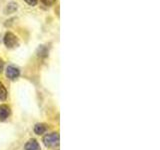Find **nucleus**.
<instances>
[{
	"label": "nucleus",
	"mask_w": 160,
	"mask_h": 150,
	"mask_svg": "<svg viewBox=\"0 0 160 150\" xmlns=\"http://www.w3.org/2000/svg\"><path fill=\"white\" fill-rule=\"evenodd\" d=\"M7 97V91H6V88L4 87V85L0 82V100H5Z\"/></svg>",
	"instance_id": "6e6552de"
},
{
	"label": "nucleus",
	"mask_w": 160,
	"mask_h": 150,
	"mask_svg": "<svg viewBox=\"0 0 160 150\" xmlns=\"http://www.w3.org/2000/svg\"><path fill=\"white\" fill-rule=\"evenodd\" d=\"M25 150H40V145L37 142V140L30 139L28 142L25 144Z\"/></svg>",
	"instance_id": "39448f33"
},
{
	"label": "nucleus",
	"mask_w": 160,
	"mask_h": 150,
	"mask_svg": "<svg viewBox=\"0 0 160 150\" xmlns=\"http://www.w3.org/2000/svg\"><path fill=\"white\" fill-rule=\"evenodd\" d=\"M4 44L8 48H14L18 45V38L11 32H7L4 36Z\"/></svg>",
	"instance_id": "f03ea898"
},
{
	"label": "nucleus",
	"mask_w": 160,
	"mask_h": 150,
	"mask_svg": "<svg viewBox=\"0 0 160 150\" xmlns=\"http://www.w3.org/2000/svg\"><path fill=\"white\" fill-rule=\"evenodd\" d=\"M1 69H2V63H0V71H1Z\"/></svg>",
	"instance_id": "9b49d317"
},
{
	"label": "nucleus",
	"mask_w": 160,
	"mask_h": 150,
	"mask_svg": "<svg viewBox=\"0 0 160 150\" xmlns=\"http://www.w3.org/2000/svg\"><path fill=\"white\" fill-rule=\"evenodd\" d=\"M24 1L28 5H30V6H35L37 4V0H24Z\"/></svg>",
	"instance_id": "9d476101"
},
{
	"label": "nucleus",
	"mask_w": 160,
	"mask_h": 150,
	"mask_svg": "<svg viewBox=\"0 0 160 150\" xmlns=\"http://www.w3.org/2000/svg\"><path fill=\"white\" fill-rule=\"evenodd\" d=\"M19 75H20V71L18 68L14 67V66H8L6 68V76L9 79L14 80V79L18 78Z\"/></svg>",
	"instance_id": "7ed1b4c3"
},
{
	"label": "nucleus",
	"mask_w": 160,
	"mask_h": 150,
	"mask_svg": "<svg viewBox=\"0 0 160 150\" xmlns=\"http://www.w3.org/2000/svg\"><path fill=\"white\" fill-rule=\"evenodd\" d=\"M56 1L57 0H41V2L44 5H46V6H51V5H53Z\"/></svg>",
	"instance_id": "1a4fd4ad"
},
{
	"label": "nucleus",
	"mask_w": 160,
	"mask_h": 150,
	"mask_svg": "<svg viewBox=\"0 0 160 150\" xmlns=\"http://www.w3.org/2000/svg\"><path fill=\"white\" fill-rule=\"evenodd\" d=\"M46 129H47V127H46V125H45V124L38 123V124L35 125L34 132L36 133V134H38V135H40V134H43L45 131H46Z\"/></svg>",
	"instance_id": "0eeeda50"
},
{
	"label": "nucleus",
	"mask_w": 160,
	"mask_h": 150,
	"mask_svg": "<svg viewBox=\"0 0 160 150\" xmlns=\"http://www.w3.org/2000/svg\"><path fill=\"white\" fill-rule=\"evenodd\" d=\"M10 115V107L8 105H0V120L1 121H4L8 118V116Z\"/></svg>",
	"instance_id": "20e7f679"
},
{
	"label": "nucleus",
	"mask_w": 160,
	"mask_h": 150,
	"mask_svg": "<svg viewBox=\"0 0 160 150\" xmlns=\"http://www.w3.org/2000/svg\"><path fill=\"white\" fill-rule=\"evenodd\" d=\"M43 142L47 147H55L59 144V134L50 133L43 137Z\"/></svg>",
	"instance_id": "f257e3e1"
},
{
	"label": "nucleus",
	"mask_w": 160,
	"mask_h": 150,
	"mask_svg": "<svg viewBox=\"0 0 160 150\" xmlns=\"http://www.w3.org/2000/svg\"><path fill=\"white\" fill-rule=\"evenodd\" d=\"M18 9V5L17 3L15 2H10L6 5V7L4 9V13L5 14H11V13H14L16 10Z\"/></svg>",
	"instance_id": "423d86ee"
}]
</instances>
